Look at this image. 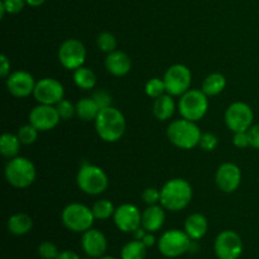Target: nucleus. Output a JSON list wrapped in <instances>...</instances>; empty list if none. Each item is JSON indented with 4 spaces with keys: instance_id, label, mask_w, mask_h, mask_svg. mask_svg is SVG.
I'll return each mask as SVG.
<instances>
[{
    "instance_id": "obj_1",
    "label": "nucleus",
    "mask_w": 259,
    "mask_h": 259,
    "mask_svg": "<svg viewBox=\"0 0 259 259\" xmlns=\"http://www.w3.org/2000/svg\"><path fill=\"white\" fill-rule=\"evenodd\" d=\"M95 129L98 136L108 143H115L124 136L126 129L125 116L114 106L101 109L95 119Z\"/></svg>"
},
{
    "instance_id": "obj_2",
    "label": "nucleus",
    "mask_w": 259,
    "mask_h": 259,
    "mask_svg": "<svg viewBox=\"0 0 259 259\" xmlns=\"http://www.w3.org/2000/svg\"><path fill=\"white\" fill-rule=\"evenodd\" d=\"M192 186L184 179L168 180L161 189L159 204L168 211H181L192 200Z\"/></svg>"
},
{
    "instance_id": "obj_3",
    "label": "nucleus",
    "mask_w": 259,
    "mask_h": 259,
    "mask_svg": "<svg viewBox=\"0 0 259 259\" xmlns=\"http://www.w3.org/2000/svg\"><path fill=\"white\" fill-rule=\"evenodd\" d=\"M201 131L195 121L187 119H177L167 128V138L180 149H192L199 146Z\"/></svg>"
},
{
    "instance_id": "obj_4",
    "label": "nucleus",
    "mask_w": 259,
    "mask_h": 259,
    "mask_svg": "<svg viewBox=\"0 0 259 259\" xmlns=\"http://www.w3.org/2000/svg\"><path fill=\"white\" fill-rule=\"evenodd\" d=\"M5 180L15 189H27L37 177L35 166L27 157L17 156L10 158L5 166Z\"/></svg>"
},
{
    "instance_id": "obj_5",
    "label": "nucleus",
    "mask_w": 259,
    "mask_h": 259,
    "mask_svg": "<svg viewBox=\"0 0 259 259\" xmlns=\"http://www.w3.org/2000/svg\"><path fill=\"white\" fill-rule=\"evenodd\" d=\"M78 189L88 195H100L108 189L109 179L103 168L91 163H83L76 176Z\"/></svg>"
},
{
    "instance_id": "obj_6",
    "label": "nucleus",
    "mask_w": 259,
    "mask_h": 259,
    "mask_svg": "<svg viewBox=\"0 0 259 259\" xmlns=\"http://www.w3.org/2000/svg\"><path fill=\"white\" fill-rule=\"evenodd\" d=\"M209 96L202 90L190 89L181 96L179 101V111L184 119L199 121L206 115L209 110Z\"/></svg>"
},
{
    "instance_id": "obj_7",
    "label": "nucleus",
    "mask_w": 259,
    "mask_h": 259,
    "mask_svg": "<svg viewBox=\"0 0 259 259\" xmlns=\"http://www.w3.org/2000/svg\"><path fill=\"white\" fill-rule=\"evenodd\" d=\"M61 220L68 230L73 233H85L93 228L95 217L93 210L83 204L72 202L68 204L61 214Z\"/></svg>"
},
{
    "instance_id": "obj_8",
    "label": "nucleus",
    "mask_w": 259,
    "mask_h": 259,
    "mask_svg": "<svg viewBox=\"0 0 259 259\" xmlns=\"http://www.w3.org/2000/svg\"><path fill=\"white\" fill-rule=\"evenodd\" d=\"M194 240L180 229H171L164 232L157 242L158 250L166 258H177L184 255L185 253L191 249V244Z\"/></svg>"
},
{
    "instance_id": "obj_9",
    "label": "nucleus",
    "mask_w": 259,
    "mask_h": 259,
    "mask_svg": "<svg viewBox=\"0 0 259 259\" xmlns=\"http://www.w3.org/2000/svg\"><path fill=\"white\" fill-rule=\"evenodd\" d=\"M166 93L171 96H182L190 90L192 82V73L187 66L176 63L168 67L164 73Z\"/></svg>"
},
{
    "instance_id": "obj_10",
    "label": "nucleus",
    "mask_w": 259,
    "mask_h": 259,
    "mask_svg": "<svg viewBox=\"0 0 259 259\" xmlns=\"http://www.w3.org/2000/svg\"><path fill=\"white\" fill-rule=\"evenodd\" d=\"M253 119L254 114L252 108L243 101L230 104L225 111V124L233 133L248 132V129L253 125Z\"/></svg>"
},
{
    "instance_id": "obj_11",
    "label": "nucleus",
    "mask_w": 259,
    "mask_h": 259,
    "mask_svg": "<svg viewBox=\"0 0 259 259\" xmlns=\"http://www.w3.org/2000/svg\"><path fill=\"white\" fill-rule=\"evenodd\" d=\"M86 60V48L81 40L70 38L66 39L58 50V61L66 70H77Z\"/></svg>"
},
{
    "instance_id": "obj_12",
    "label": "nucleus",
    "mask_w": 259,
    "mask_h": 259,
    "mask_svg": "<svg viewBox=\"0 0 259 259\" xmlns=\"http://www.w3.org/2000/svg\"><path fill=\"white\" fill-rule=\"evenodd\" d=\"M214 250L219 259H239L243 253L242 238L233 230H224L218 234Z\"/></svg>"
},
{
    "instance_id": "obj_13",
    "label": "nucleus",
    "mask_w": 259,
    "mask_h": 259,
    "mask_svg": "<svg viewBox=\"0 0 259 259\" xmlns=\"http://www.w3.org/2000/svg\"><path fill=\"white\" fill-rule=\"evenodd\" d=\"M38 104L45 105H57L65 96V88L58 80L52 77H45L37 81L33 93Z\"/></svg>"
},
{
    "instance_id": "obj_14",
    "label": "nucleus",
    "mask_w": 259,
    "mask_h": 259,
    "mask_svg": "<svg viewBox=\"0 0 259 259\" xmlns=\"http://www.w3.org/2000/svg\"><path fill=\"white\" fill-rule=\"evenodd\" d=\"M113 219L116 228L123 233H134L142 227V212L133 204H123L116 207Z\"/></svg>"
},
{
    "instance_id": "obj_15",
    "label": "nucleus",
    "mask_w": 259,
    "mask_h": 259,
    "mask_svg": "<svg viewBox=\"0 0 259 259\" xmlns=\"http://www.w3.org/2000/svg\"><path fill=\"white\" fill-rule=\"evenodd\" d=\"M60 120L61 118L55 105L38 104L29 113V123L39 132L52 131L58 125Z\"/></svg>"
},
{
    "instance_id": "obj_16",
    "label": "nucleus",
    "mask_w": 259,
    "mask_h": 259,
    "mask_svg": "<svg viewBox=\"0 0 259 259\" xmlns=\"http://www.w3.org/2000/svg\"><path fill=\"white\" fill-rule=\"evenodd\" d=\"M215 182L219 190L227 194L237 191L238 187L240 186L242 182V171L239 167L232 162L223 163L218 168L217 175H215Z\"/></svg>"
},
{
    "instance_id": "obj_17",
    "label": "nucleus",
    "mask_w": 259,
    "mask_h": 259,
    "mask_svg": "<svg viewBox=\"0 0 259 259\" xmlns=\"http://www.w3.org/2000/svg\"><path fill=\"white\" fill-rule=\"evenodd\" d=\"M34 77L27 71H14L7 77V89L15 98H28L34 93Z\"/></svg>"
},
{
    "instance_id": "obj_18",
    "label": "nucleus",
    "mask_w": 259,
    "mask_h": 259,
    "mask_svg": "<svg viewBox=\"0 0 259 259\" xmlns=\"http://www.w3.org/2000/svg\"><path fill=\"white\" fill-rule=\"evenodd\" d=\"M81 247L85 254L90 258H101L108 249V240L105 235L98 229H89L82 233Z\"/></svg>"
},
{
    "instance_id": "obj_19",
    "label": "nucleus",
    "mask_w": 259,
    "mask_h": 259,
    "mask_svg": "<svg viewBox=\"0 0 259 259\" xmlns=\"http://www.w3.org/2000/svg\"><path fill=\"white\" fill-rule=\"evenodd\" d=\"M105 67L109 73L121 77V76L128 75L129 71L132 70V60L125 52L115 50L106 56Z\"/></svg>"
},
{
    "instance_id": "obj_20",
    "label": "nucleus",
    "mask_w": 259,
    "mask_h": 259,
    "mask_svg": "<svg viewBox=\"0 0 259 259\" xmlns=\"http://www.w3.org/2000/svg\"><path fill=\"white\" fill-rule=\"evenodd\" d=\"M162 205H148L146 210L142 212V227L148 233H156L163 227L166 212Z\"/></svg>"
},
{
    "instance_id": "obj_21",
    "label": "nucleus",
    "mask_w": 259,
    "mask_h": 259,
    "mask_svg": "<svg viewBox=\"0 0 259 259\" xmlns=\"http://www.w3.org/2000/svg\"><path fill=\"white\" fill-rule=\"evenodd\" d=\"M207 228H209L207 219L200 212L189 215L185 220V232L194 242L200 240L206 235Z\"/></svg>"
},
{
    "instance_id": "obj_22",
    "label": "nucleus",
    "mask_w": 259,
    "mask_h": 259,
    "mask_svg": "<svg viewBox=\"0 0 259 259\" xmlns=\"http://www.w3.org/2000/svg\"><path fill=\"white\" fill-rule=\"evenodd\" d=\"M7 228L9 233L17 237H22V235L28 234L33 228V220L32 218L24 212H17V214L12 215L8 219Z\"/></svg>"
},
{
    "instance_id": "obj_23",
    "label": "nucleus",
    "mask_w": 259,
    "mask_h": 259,
    "mask_svg": "<svg viewBox=\"0 0 259 259\" xmlns=\"http://www.w3.org/2000/svg\"><path fill=\"white\" fill-rule=\"evenodd\" d=\"M175 109H176V104H175L172 96L169 94H163L159 98L154 99L152 110H153V115L158 120L164 121L172 118V115L175 114Z\"/></svg>"
},
{
    "instance_id": "obj_24",
    "label": "nucleus",
    "mask_w": 259,
    "mask_h": 259,
    "mask_svg": "<svg viewBox=\"0 0 259 259\" xmlns=\"http://www.w3.org/2000/svg\"><path fill=\"white\" fill-rule=\"evenodd\" d=\"M100 110L101 109L93 98H83L76 103V116L83 121H95Z\"/></svg>"
},
{
    "instance_id": "obj_25",
    "label": "nucleus",
    "mask_w": 259,
    "mask_h": 259,
    "mask_svg": "<svg viewBox=\"0 0 259 259\" xmlns=\"http://www.w3.org/2000/svg\"><path fill=\"white\" fill-rule=\"evenodd\" d=\"M227 86V78L223 73L214 72L206 76L202 82L201 90L206 94L207 96H217L220 93H223Z\"/></svg>"
},
{
    "instance_id": "obj_26",
    "label": "nucleus",
    "mask_w": 259,
    "mask_h": 259,
    "mask_svg": "<svg viewBox=\"0 0 259 259\" xmlns=\"http://www.w3.org/2000/svg\"><path fill=\"white\" fill-rule=\"evenodd\" d=\"M20 139L17 134L4 133L0 137V152L7 158H14L18 156L20 149Z\"/></svg>"
},
{
    "instance_id": "obj_27",
    "label": "nucleus",
    "mask_w": 259,
    "mask_h": 259,
    "mask_svg": "<svg viewBox=\"0 0 259 259\" xmlns=\"http://www.w3.org/2000/svg\"><path fill=\"white\" fill-rule=\"evenodd\" d=\"M73 81L76 86L82 90H90L96 85V75L91 68L81 66L77 70L73 71Z\"/></svg>"
},
{
    "instance_id": "obj_28",
    "label": "nucleus",
    "mask_w": 259,
    "mask_h": 259,
    "mask_svg": "<svg viewBox=\"0 0 259 259\" xmlns=\"http://www.w3.org/2000/svg\"><path fill=\"white\" fill-rule=\"evenodd\" d=\"M147 249L142 240H131L120 250V259H146Z\"/></svg>"
},
{
    "instance_id": "obj_29",
    "label": "nucleus",
    "mask_w": 259,
    "mask_h": 259,
    "mask_svg": "<svg viewBox=\"0 0 259 259\" xmlns=\"http://www.w3.org/2000/svg\"><path fill=\"white\" fill-rule=\"evenodd\" d=\"M91 210H93V214L96 220H106L113 217L114 212H115V207H114L113 202L106 199L98 200L93 205Z\"/></svg>"
},
{
    "instance_id": "obj_30",
    "label": "nucleus",
    "mask_w": 259,
    "mask_h": 259,
    "mask_svg": "<svg viewBox=\"0 0 259 259\" xmlns=\"http://www.w3.org/2000/svg\"><path fill=\"white\" fill-rule=\"evenodd\" d=\"M146 94L152 99H157L159 98L161 95H163L166 93V85H164L163 78H158V77H153L151 78L149 81H147L146 83Z\"/></svg>"
},
{
    "instance_id": "obj_31",
    "label": "nucleus",
    "mask_w": 259,
    "mask_h": 259,
    "mask_svg": "<svg viewBox=\"0 0 259 259\" xmlns=\"http://www.w3.org/2000/svg\"><path fill=\"white\" fill-rule=\"evenodd\" d=\"M38 129L35 128L34 125H32L30 123L25 124V125L20 126L19 131H18L17 136L18 138L20 139L22 144H25V146H29V144H33L38 138Z\"/></svg>"
},
{
    "instance_id": "obj_32",
    "label": "nucleus",
    "mask_w": 259,
    "mask_h": 259,
    "mask_svg": "<svg viewBox=\"0 0 259 259\" xmlns=\"http://www.w3.org/2000/svg\"><path fill=\"white\" fill-rule=\"evenodd\" d=\"M96 45L101 52L110 53L116 50V38L109 32H103L96 38Z\"/></svg>"
},
{
    "instance_id": "obj_33",
    "label": "nucleus",
    "mask_w": 259,
    "mask_h": 259,
    "mask_svg": "<svg viewBox=\"0 0 259 259\" xmlns=\"http://www.w3.org/2000/svg\"><path fill=\"white\" fill-rule=\"evenodd\" d=\"M55 106L57 109L61 120H70V119H72L76 115V105H73L71 101L66 100V99L61 100Z\"/></svg>"
},
{
    "instance_id": "obj_34",
    "label": "nucleus",
    "mask_w": 259,
    "mask_h": 259,
    "mask_svg": "<svg viewBox=\"0 0 259 259\" xmlns=\"http://www.w3.org/2000/svg\"><path fill=\"white\" fill-rule=\"evenodd\" d=\"M38 254L43 259H56L60 254L58 248L52 242H43L38 247Z\"/></svg>"
},
{
    "instance_id": "obj_35",
    "label": "nucleus",
    "mask_w": 259,
    "mask_h": 259,
    "mask_svg": "<svg viewBox=\"0 0 259 259\" xmlns=\"http://www.w3.org/2000/svg\"><path fill=\"white\" fill-rule=\"evenodd\" d=\"M218 144H219V139H218V137L215 136V134L202 133L199 146L201 147L204 151H206V152L214 151V149H217Z\"/></svg>"
},
{
    "instance_id": "obj_36",
    "label": "nucleus",
    "mask_w": 259,
    "mask_h": 259,
    "mask_svg": "<svg viewBox=\"0 0 259 259\" xmlns=\"http://www.w3.org/2000/svg\"><path fill=\"white\" fill-rule=\"evenodd\" d=\"M142 199L147 205H156L161 201V190L156 187H148L142 194Z\"/></svg>"
},
{
    "instance_id": "obj_37",
    "label": "nucleus",
    "mask_w": 259,
    "mask_h": 259,
    "mask_svg": "<svg viewBox=\"0 0 259 259\" xmlns=\"http://www.w3.org/2000/svg\"><path fill=\"white\" fill-rule=\"evenodd\" d=\"M8 14H18L24 9L25 0H2Z\"/></svg>"
},
{
    "instance_id": "obj_38",
    "label": "nucleus",
    "mask_w": 259,
    "mask_h": 259,
    "mask_svg": "<svg viewBox=\"0 0 259 259\" xmlns=\"http://www.w3.org/2000/svg\"><path fill=\"white\" fill-rule=\"evenodd\" d=\"M93 99L96 101L100 109H105L111 106V96L105 90H98L94 93Z\"/></svg>"
},
{
    "instance_id": "obj_39",
    "label": "nucleus",
    "mask_w": 259,
    "mask_h": 259,
    "mask_svg": "<svg viewBox=\"0 0 259 259\" xmlns=\"http://www.w3.org/2000/svg\"><path fill=\"white\" fill-rule=\"evenodd\" d=\"M233 144H234L237 148L240 149L250 147L248 132H238V133H234V137H233Z\"/></svg>"
},
{
    "instance_id": "obj_40",
    "label": "nucleus",
    "mask_w": 259,
    "mask_h": 259,
    "mask_svg": "<svg viewBox=\"0 0 259 259\" xmlns=\"http://www.w3.org/2000/svg\"><path fill=\"white\" fill-rule=\"evenodd\" d=\"M248 137H249L250 147L259 149V124L252 125L248 129Z\"/></svg>"
},
{
    "instance_id": "obj_41",
    "label": "nucleus",
    "mask_w": 259,
    "mask_h": 259,
    "mask_svg": "<svg viewBox=\"0 0 259 259\" xmlns=\"http://www.w3.org/2000/svg\"><path fill=\"white\" fill-rule=\"evenodd\" d=\"M10 75V61L7 55L0 56V76L3 78H7Z\"/></svg>"
},
{
    "instance_id": "obj_42",
    "label": "nucleus",
    "mask_w": 259,
    "mask_h": 259,
    "mask_svg": "<svg viewBox=\"0 0 259 259\" xmlns=\"http://www.w3.org/2000/svg\"><path fill=\"white\" fill-rule=\"evenodd\" d=\"M56 259H81V258L77 253L72 252V250H63V252H60V254H58V257Z\"/></svg>"
},
{
    "instance_id": "obj_43",
    "label": "nucleus",
    "mask_w": 259,
    "mask_h": 259,
    "mask_svg": "<svg viewBox=\"0 0 259 259\" xmlns=\"http://www.w3.org/2000/svg\"><path fill=\"white\" fill-rule=\"evenodd\" d=\"M142 242L144 243V245H146L147 248H151L156 244V238H154V235L152 234V233H147V234L144 235L143 239H142Z\"/></svg>"
},
{
    "instance_id": "obj_44",
    "label": "nucleus",
    "mask_w": 259,
    "mask_h": 259,
    "mask_svg": "<svg viewBox=\"0 0 259 259\" xmlns=\"http://www.w3.org/2000/svg\"><path fill=\"white\" fill-rule=\"evenodd\" d=\"M147 230L144 229L143 227H141V228H138V229L136 230V232L134 233H132V234H133V237H134V239H137V240H142L144 238V235L147 234Z\"/></svg>"
},
{
    "instance_id": "obj_45",
    "label": "nucleus",
    "mask_w": 259,
    "mask_h": 259,
    "mask_svg": "<svg viewBox=\"0 0 259 259\" xmlns=\"http://www.w3.org/2000/svg\"><path fill=\"white\" fill-rule=\"evenodd\" d=\"M25 2H27V4L29 5V7L38 8V7H40V5L45 4L46 0H25Z\"/></svg>"
},
{
    "instance_id": "obj_46",
    "label": "nucleus",
    "mask_w": 259,
    "mask_h": 259,
    "mask_svg": "<svg viewBox=\"0 0 259 259\" xmlns=\"http://www.w3.org/2000/svg\"><path fill=\"white\" fill-rule=\"evenodd\" d=\"M5 14H7V10H5V7L4 4H3V2H0V19H3Z\"/></svg>"
},
{
    "instance_id": "obj_47",
    "label": "nucleus",
    "mask_w": 259,
    "mask_h": 259,
    "mask_svg": "<svg viewBox=\"0 0 259 259\" xmlns=\"http://www.w3.org/2000/svg\"><path fill=\"white\" fill-rule=\"evenodd\" d=\"M98 259H116L114 257H101V258H98Z\"/></svg>"
}]
</instances>
